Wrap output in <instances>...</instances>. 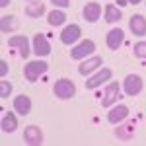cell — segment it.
Listing matches in <instances>:
<instances>
[{
  "mask_svg": "<svg viewBox=\"0 0 146 146\" xmlns=\"http://www.w3.org/2000/svg\"><path fill=\"white\" fill-rule=\"evenodd\" d=\"M121 18H123V14H121V10L115 4H107L105 6V22L107 23H115V22H119Z\"/></svg>",
  "mask_w": 146,
  "mask_h": 146,
  "instance_id": "cell-18",
  "label": "cell"
},
{
  "mask_svg": "<svg viewBox=\"0 0 146 146\" xmlns=\"http://www.w3.org/2000/svg\"><path fill=\"white\" fill-rule=\"evenodd\" d=\"M101 62H103V58H101V56L88 58V60H84V62L78 66V72L82 74V76H88V74H92L94 70H98V68L101 66Z\"/></svg>",
  "mask_w": 146,
  "mask_h": 146,
  "instance_id": "cell-14",
  "label": "cell"
},
{
  "mask_svg": "<svg viewBox=\"0 0 146 146\" xmlns=\"http://www.w3.org/2000/svg\"><path fill=\"white\" fill-rule=\"evenodd\" d=\"M117 4H119V6H125V4H129V2H127V0H117Z\"/></svg>",
  "mask_w": 146,
  "mask_h": 146,
  "instance_id": "cell-28",
  "label": "cell"
},
{
  "mask_svg": "<svg viewBox=\"0 0 146 146\" xmlns=\"http://www.w3.org/2000/svg\"><path fill=\"white\" fill-rule=\"evenodd\" d=\"M10 94H12V84L6 82V80H2L0 82V98H8Z\"/></svg>",
  "mask_w": 146,
  "mask_h": 146,
  "instance_id": "cell-23",
  "label": "cell"
},
{
  "mask_svg": "<svg viewBox=\"0 0 146 146\" xmlns=\"http://www.w3.org/2000/svg\"><path fill=\"white\" fill-rule=\"evenodd\" d=\"M142 78L138 76V74H129L123 82V90L127 96H138L140 92H142Z\"/></svg>",
  "mask_w": 146,
  "mask_h": 146,
  "instance_id": "cell-5",
  "label": "cell"
},
{
  "mask_svg": "<svg viewBox=\"0 0 146 146\" xmlns=\"http://www.w3.org/2000/svg\"><path fill=\"white\" fill-rule=\"evenodd\" d=\"M135 55L138 58H146V41H138L135 45Z\"/></svg>",
  "mask_w": 146,
  "mask_h": 146,
  "instance_id": "cell-22",
  "label": "cell"
},
{
  "mask_svg": "<svg viewBox=\"0 0 146 146\" xmlns=\"http://www.w3.org/2000/svg\"><path fill=\"white\" fill-rule=\"evenodd\" d=\"M8 47H12L22 58H27L29 56V41L25 35H14L8 39Z\"/></svg>",
  "mask_w": 146,
  "mask_h": 146,
  "instance_id": "cell-3",
  "label": "cell"
},
{
  "mask_svg": "<svg viewBox=\"0 0 146 146\" xmlns=\"http://www.w3.org/2000/svg\"><path fill=\"white\" fill-rule=\"evenodd\" d=\"M103 94H105V96H103V100H101V105H103V107H111L113 103H115V100L119 98V84H117V82H109V86L105 88Z\"/></svg>",
  "mask_w": 146,
  "mask_h": 146,
  "instance_id": "cell-10",
  "label": "cell"
},
{
  "mask_svg": "<svg viewBox=\"0 0 146 146\" xmlns=\"http://www.w3.org/2000/svg\"><path fill=\"white\" fill-rule=\"evenodd\" d=\"M127 115H129V107L127 105H117L115 109H111L107 113V121L111 125H117V123H121L123 119H127Z\"/></svg>",
  "mask_w": 146,
  "mask_h": 146,
  "instance_id": "cell-15",
  "label": "cell"
},
{
  "mask_svg": "<svg viewBox=\"0 0 146 146\" xmlns=\"http://www.w3.org/2000/svg\"><path fill=\"white\" fill-rule=\"evenodd\" d=\"M23 140H25L27 144H31V146H39L43 142V133H41V129H37L35 125L25 127V131H23Z\"/></svg>",
  "mask_w": 146,
  "mask_h": 146,
  "instance_id": "cell-7",
  "label": "cell"
},
{
  "mask_svg": "<svg viewBox=\"0 0 146 146\" xmlns=\"http://www.w3.org/2000/svg\"><path fill=\"white\" fill-rule=\"evenodd\" d=\"M14 109L16 113H20V115H27L29 109H31V100L27 98V96H18L16 100H14Z\"/></svg>",
  "mask_w": 146,
  "mask_h": 146,
  "instance_id": "cell-16",
  "label": "cell"
},
{
  "mask_svg": "<svg viewBox=\"0 0 146 146\" xmlns=\"http://www.w3.org/2000/svg\"><path fill=\"white\" fill-rule=\"evenodd\" d=\"M8 74V64H6V60H0V76L4 78Z\"/></svg>",
  "mask_w": 146,
  "mask_h": 146,
  "instance_id": "cell-25",
  "label": "cell"
},
{
  "mask_svg": "<svg viewBox=\"0 0 146 146\" xmlns=\"http://www.w3.org/2000/svg\"><path fill=\"white\" fill-rule=\"evenodd\" d=\"M49 70V64L45 60H33V62H27L25 68H23V76L29 80V82H35L41 74H45Z\"/></svg>",
  "mask_w": 146,
  "mask_h": 146,
  "instance_id": "cell-2",
  "label": "cell"
},
{
  "mask_svg": "<svg viewBox=\"0 0 146 146\" xmlns=\"http://www.w3.org/2000/svg\"><path fill=\"white\" fill-rule=\"evenodd\" d=\"M94 51H96V43H94L92 39H84L82 43H78L76 47H72L70 56L76 58V60H82V58H86L88 55H92Z\"/></svg>",
  "mask_w": 146,
  "mask_h": 146,
  "instance_id": "cell-4",
  "label": "cell"
},
{
  "mask_svg": "<svg viewBox=\"0 0 146 146\" xmlns=\"http://www.w3.org/2000/svg\"><path fill=\"white\" fill-rule=\"evenodd\" d=\"M127 2H129V4H140L142 0H127Z\"/></svg>",
  "mask_w": 146,
  "mask_h": 146,
  "instance_id": "cell-27",
  "label": "cell"
},
{
  "mask_svg": "<svg viewBox=\"0 0 146 146\" xmlns=\"http://www.w3.org/2000/svg\"><path fill=\"white\" fill-rule=\"evenodd\" d=\"M123 39H125L123 29L115 27V29H111V31L107 33V37H105V43H107V47H109L111 51H117V49L121 47V43H123Z\"/></svg>",
  "mask_w": 146,
  "mask_h": 146,
  "instance_id": "cell-12",
  "label": "cell"
},
{
  "mask_svg": "<svg viewBox=\"0 0 146 146\" xmlns=\"http://www.w3.org/2000/svg\"><path fill=\"white\" fill-rule=\"evenodd\" d=\"M80 25L76 23H70L68 27H64L62 31H60V41L64 43V45H72V43H76L80 39Z\"/></svg>",
  "mask_w": 146,
  "mask_h": 146,
  "instance_id": "cell-6",
  "label": "cell"
},
{
  "mask_svg": "<svg viewBox=\"0 0 146 146\" xmlns=\"http://www.w3.org/2000/svg\"><path fill=\"white\" fill-rule=\"evenodd\" d=\"M43 12H45V6H43L41 2H29L27 8H25V16H29V18H39V16H43Z\"/></svg>",
  "mask_w": 146,
  "mask_h": 146,
  "instance_id": "cell-20",
  "label": "cell"
},
{
  "mask_svg": "<svg viewBox=\"0 0 146 146\" xmlns=\"http://www.w3.org/2000/svg\"><path fill=\"white\" fill-rule=\"evenodd\" d=\"M129 27H131V31L138 37H142L146 35V20L144 16H140V14H135L133 18H131V22H129Z\"/></svg>",
  "mask_w": 146,
  "mask_h": 146,
  "instance_id": "cell-13",
  "label": "cell"
},
{
  "mask_svg": "<svg viewBox=\"0 0 146 146\" xmlns=\"http://www.w3.org/2000/svg\"><path fill=\"white\" fill-rule=\"evenodd\" d=\"M2 133H14L16 129H18V119H16V115L12 111H8L4 117H2Z\"/></svg>",
  "mask_w": 146,
  "mask_h": 146,
  "instance_id": "cell-17",
  "label": "cell"
},
{
  "mask_svg": "<svg viewBox=\"0 0 146 146\" xmlns=\"http://www.w3.org/2000/svg\"><path fill=\"white\" fill-rule=\"evenodd\" d=\"M82 16H84V20L86 22H98L100 20V16H101V6L98 4V2H90V4H86L84 6V10H82Z\"/></svg>",
  "mask_w": 146,
  "mask_h": 146,
  "instance_id": "cell-11",
  "label": "cell"
},
{
  "mask_svg": "<svg viewBox=\"0 0 146 146\" xmlns=\"http://www.w3.org/2000/svg\"><path fill=\"white\" fill-rule=\"evenodd\" d=\"M111 76H113V74H111V70H109V68H101L98 74H94L92 78H88V82H86V88H88V90H94V88H98L100 84L107 82Z\"/></svg>",
  "mask_w": 146,
  "mask_h": 146,
  "instance_id": "cell-9",
  "label": "cell"
},
{
  "mask_svg": "<svg viewBox=\"0 0 146 146\" xmlns=\"http://www.w3.org/2000/svg\"><path fill=\"white\" fill-rule=\"evenodd\" d=\"M55 6H58V8H68L70 6V0H51Z\"/></svg>",
  "mask_w": 146,
  "mask_h": 146,
  "instance_id": "cell-24",
  "label": "cell"
},
{
  "mask_svg": "<svg viewBox=\"0 0 146 146\" xmlns=\"http://www.w3.org/2000/svg\"><path fill=\"white\" fill-rule=\"evenodd\" d=\"M8 4H10V0H0V6H2V8H6Z\"/></svg>",
  "mask_w": 146,
  "mask_h": 146,
  "instance_id": "cell-26",
  "label": "cell"
},
{
  "mask_svg": "<svg viewBox=\"0 0 146 146\" xmlns=\"http://www.w3.org/2000/svg\"><path fill=\"white\" fill-rule=\"evenodd\" d=\"M27 2H39V0H27Z\"/></svg>",
  "mask_w": 146,
  "mask_h": 146,
  "instance_id": "cell-29",
  "label": "cell"
},
{
  "mask_svg": "<svg viewBox=\"0 0 146 146\" xmlns=\"http://www.w3.org/2000/svg\"><path fill=\"white\" fill-rule=\"evenodd\" d=\"M0 25H2V31H16V18L14 16H4Z\"/></svg>",
  "mask_w": 146,
  "mask_h": 146,
  "instance_id": "cell-21",
  "label": "cell"
},
{
  "mask_svg": "<svg viewBox=\"0 0 146 146\" xmlns=\"http://www.w3.org/2000/svg\"><path fill=\"white\" fill-rule=\"evenodd\" d=\"M33 53L37 56L51 55V45H49V41L45 39L43 33H35V37H33Z\"/></svg>",
  "mask_w": 146,
  "mask_h": 146,
  "instance_id": "cell-8",
  "label": "cell"
},
{
  "mask_svg": "<svg viewBox=\"0 0 146 146\" xmlns=\"http://www.w3.org/2000/svg\"><path fill=\"white\" fill-rule=\"evenodd\" d=\"M47 22H49V25H53V27L62 25V23L66 22V14H64L62 10H53L49 16H47Z\"/></svg>",
  "mask_w": 146,
  "mask_h": 146,
  "instance_id": "cell-19",
  "label": "cell"
},
{
  "mask_svg": "<svg viewBox=\"0 0 146 146\" xmlns=\"http://www.w3.org/2000/svg\"><path fill=\"white\" fill-rule=\"evenodd\" d=\"M55 96L58 100H72L74 98V94H76V86H74V82H70L68 78H58L55 82Z\"/></svg>",
  "mask_w": 146,
  "mask_h": 146,
  "instance_id": "cell-1",
  "label": "cell"
}]
</instances>
